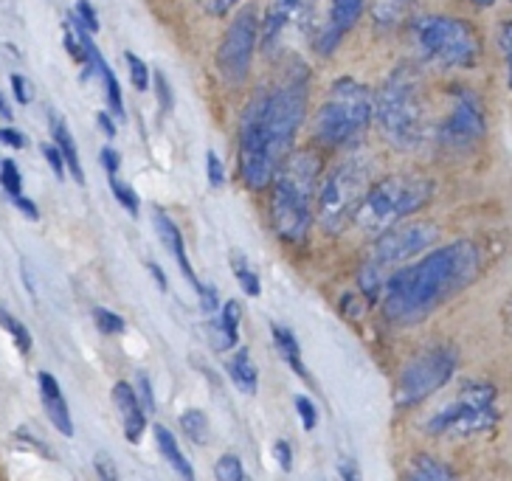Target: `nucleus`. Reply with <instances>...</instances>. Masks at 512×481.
<instances>
[{
  "label": "nucleus",
  "instance_id": "obj_1",
  "mask_svg": "<svg viewBox=\"0 0 512 481\" xmlns=\"http://www.w3.org/2000/svg\"><path fill=\"white\" fill-rule=\"evenodd\" d=\"M307 74L299 65L287 71L279 82L254 93V99L245 105L240 116V178L245 189L262 192L276 178V169L282 166L296 133L307 116Z\"/></svg>",
  "mask_w": 512,
  "mask_h": 481
},
{
  "label": "nucleus",
  "instance_id": "obj_2",
  "mask_svg": "<svg viewBox=\"0 0 512 481\" xmlns=\"http://www.w3.org/2000/svg\"><path fill=\"white\" fill-rule=\"evenodd\" d=\"M482 273V251L470 240L434 248L417 262H408L383 287V313L397 327H417L445 301L459 296Z\"/></svg>",
  "mask_w": 512,
  "mask_h": 481
},
{
  "label": "nucleus",
  "instance_id": "obj_3",
  "mask_svg": "<svg viewBox=\"0 0 512 481\" xmlns=\"http://www.w3.org/2000/svg\"><path fill=\"white\" fill-rule=\"evenodd\" d=\"M321 155L313 147L290 150L276 169L271 197V217L276 234L287 242H304L313 226L318 203Z\"/></svg>",
  "mask_w": 512,
  "mask_h": 481
},
{
  "label": "nucleus",
  "instance_id": "obj_4",
  "mask_svg": "<svg viewBox=\"0 0 512 481\" xmlns=\"http://www.w3.org/2000/svg\"><path fill=\"white\" fill-rule=\"evenodd\" d=\"M375 119L383 138L397 150H417L425 138L420 74L411 65L394 68L375 96Z\"/></svg>",
  "mask_w": 512,
  "mask_h": 481
},
{
  "label": "nucleus",
  "instance_id": "obj_5",
  "mask_svg": "<svg viewBox=\"0 0 512 481\" xmlns=\"http://www.w3.org/2000/svg\"><path fill=\"white\" fill-rule=\"evenodd\" d=\"M437 237L439 228L425 220H403L397 226L386 228L383 234H377V240L372 242L361 271H358V282H361L366 299H377L389 282V276L408 265L411 256L428 251L437 242Z\"/></svg>",
  "mask_w": 512,
  "mask_h": 481
},
{
  "label": "nucleus",
  "instance_id": "obj_6",
  "mask_svg": "<svg viewBox=\"0 0 512 481\" xmlns=\"http://www.w3.org/2000/svg\"><path fill=\"white\" fill-rule=\"evenodd\" d=\"M434 189V181L422 175H389L366 192L361 209L355 214V226L366 234H383L386 228L425 209L434 197Z\"/></svg>",
  "mask_w": 512,
  "mask_h": 481
},
{
  "label": "nucleus",
  "instance_id": "obj_7",
  "mask_svg": "<svg viewBox=\"0 0 512 481\" xmlns=\"http://www.w3.org/2000/svg\"><path fill=\"white\" fill-rule=\"evenodd\" d=\"M372 113H375L372 91L352 76H341L332 82L324 105L318 107L316 138L327 147L355 144L366 133Z\"/></svg>",
  "mask_w": 512,
  "mask_h": 481
},
{
  "label": "nucleus",
  "instance_id": "obj_8",
  "mask_svg": "<svg viewBox=\"0 0 512 481\" xmlns=\"http://www.w3.org/2000/svg\"><path fill=\"white\" fill-rule=\"evenodd\" d=\"M420 57L439 68H473L482 60V37L462 17L425 15L411 26Z\"/></svg>",
  "mask_w": 512,
  "mask_h": 481
},
{
  "label": "nucleus",
  "instance_id": "obj_9",
  "mask_svg": "<svg viewBox=\"0 0 512 481\" xmlns=\"http://www.w3.org/2000/svg\"><path fill=\"white\" fill-rule=\"evenodd\" d=\"M369 175H372L369 158L363 152H355L324 178L321 189H318L316 211L321 226L330 234L344 231L349 220H355L363 197L369 192Z\"/></svg>",
  "mask_w": 512,
  "mask_h": 481
},
{
  "label": "nucleus",
  "instance_id": "obj_10",
  "mask_svg": "<svg viewBox=\"0 0 512 481\" xmlns=\"http://www.w3.org/2000/svg\"><path fill=\"white\" fill-rule=\"evenodd\" d=\"M498 420L496 389L490 383H467L456 400L425 422V431L434 436H479L493 431Z\"/></svg>",
  "mask_w": 512,
  "mask_h": 481
},
{
  "label": "nucleus",
  "instance_id": "obj_11",
  "mask_svg": "<svg viewBox=\"0 0 512 481\" xmlns=\"http://www.w3.org/2000/svg\"><path fill=\"white\" fill-rule=\"evenodd\" d=\"M456 352L451 346H428L403 366L394 386V400L400 408L420 406L434 391H439L456 372Z\"/></svg>",
  "mask_w": 512,
  "mask_h": 481
},
{
  "label": "nucleus",
  "instance_id": "obj_12",
  "mask_svg": "<svg viewBox=\"0 0 512 481\" xmlns=\"http://www.w3.org/2000/svg\"><path fill=\"white\" fill-rule=\"evenodd\" d=\"M256 37H259L256 9L245 6L234 15L231 26H228L220 46H217V68H220V74H223L228 85H242L251 74Z\"/></svg>",
  "mask_w": 512,
  "mask_h": 481
},
{
  "label": "nucleus",
  "instance_id": "obj_13",
  "mask_svg": "<svg viewBox=\"0 0 512 481\" xmlns=\"http://www.w3.org/2000/svg\"><path fill=\"white\" fill-rule=\"evenodd\" d=\"M484 107L479 96L470 91H459L453 96L451 116L439 127V141L448 150H470L484 136Z\"/></svg>",
  "mask_w": 512,
  "mask_h": 481
},
{
  "label": "nucleus",
  "instance_id": "obj_14",
  "mask_svg": "<svg viewBox=\"0 0 512 481\" xmlns=\"http://www.w3.org/2000/svg\"><path fill=\"white\" fill-rule=\"evenodd\" d=\"M316 15V0H271L262 20V48L265 54L279 51L290 31H307Z\"/></svg>",
  "mask_w": 512,
  "mask_h": 481
},
{
  "label": "nucleus",
  "instance_id": "obj_15",
  "mask_svg": "<svg viewBox=\"0 0 512 481\" xmlns=\"http://www.w3.org/2000/svg\"><path fill=\"white\" fill-rule=\"evenodd\" d=\"M363 6H366V0H332L330 20L321 29V37H318V51L321 54L335 51V46L344 40V34L361 20Z\"/></svg>",
  "mask_w": 512,
  "mask_h": 481
},
{
  "label": "nucleus",
  "instance_id": "obj_16",
  "mask_svg": "<svg viewBox=\"0 0 512 481\" xmlns=\"http://www.w3.org/2000/svg\"><path fill=\"white\" fill-rule=\"evenodd\" d=\"M37 386H40V400H43V408H46L51 425L62 436H74V420H71L68 400H65V394L60 389V380L51 375V372H40L37 375Z\"/></svg>",
  "mask_w": 512,
  "mask_h": 481
},
{
  "label": "nucleus",
  "instance_id": "obj_17",
  "mask_svg": "<svg viewBox=\"0 0 512 481\" xmlns=\"http://www.w3.org/2000/svg\"><path fill=\"white\" fill-rule=\"evenodd\" d=\"M113 403H116V411L121 414V425H124L127 442L136 445L141 434H144V428H147V408L138 400V391H133L130 383H116Z\"/></svg>",
  "mask_w": 512,
  "mask_h": 481
},
{
  "label": "nucleus",
  "instance_id": "obj_18",
  "mask_svg": "<svg viewBox=\"0 0 512 481\" xmlns=\"http://www.w3.org/2000/svg\"><path fill=\"white\" fill-rule=\"evenodd\" d=\"M152 226H155V231H158L161 242H164L166 248L172 251V256L178 259V265H181V271L186 273V279L192 282V287H195V290H200V287H203V282L197 279L195 268H192V262H189V256H186L181 228L175 226V220H172V217H169L164 209L152 211Z\"/></svg>",
  "mask_w": 512,
  "mask_h": 481
},
{
  "label": "nucleus",
  "instance_id": "obj_19",
  "mask_svg": "<svg viewBox=\"0 0 512 481\" xmlns=\"http://www.w3.org/2000/svg\"><path fill=\"white\" fill-rule=\"evenodd\" d=\"M51 138H54V144H57L62 155H65V164L71 169L74 181L85 183V172H82V161H79V152H76L74 136L68 133V127H65V121H62L60 116H51Z\"/></svg>",
  "mask_w": 512,
  "mask_h": 481
},
{
  "label": "nucleus",
  "instance_id": "obj_20",
  "mask_svg": "<svg viewBox=\"0 0 512 481\" xmlns=\"http://www.w3.org/2000/svg\"><path fill=\"white\" fill-rule=\"evenodd\" d=\"M155 442H158V451L164 453V459L169 465L175 467L178 473H181L183 479H195V467L189 465V459L181 453V445H178V439L172 436V431H166L164 425H155Z\"/></svg>",
  "mask_w": 512,
  "mask_h": 481
},
{
  "label": "nucleus",
  "instance_id": "obj_21",
  "mask_svg": "<svg viewBox=\"0 0 512 481\" xmlns=\"http://www.w3.org/2000/svg\"><path fill=\"white\" fill-rule=\"evenodd\" d=\"M240 321H242V307L240 301H226L223 307V318L214 324L217 330V346L214 349H228V346H237L240 341Z\"/></svg>",
  "mask_w": 512,
  "mask_h": 481
},
{
  "label": "nucleus",
  "instance_id": "obj_22",
  "mask_svg": "<svg viewBox=\"0 0 512 481\" xmlns=\"http://www.w3.org/2000/svg\"><path fill=\"white\" fill-rule=\"evenodd\" d=\"M271 335H273V341H276V349L282 352V358L290 363V369L302 377V380H310V375H307V366H304L302 361V352H299V341H296V335L287 330V327H282V324H273Z\"/></svg>",
  "mask_w": 512,
  "mask_h": 481
},
{
  "label": "nucleus",
  "instance_id": "obj_23",
  "mask_svg": "<svg viewBox=\"0 0 512 481\" xmlns=\"http://www.w3.org/2000/svg\"><path fill=\"white\" fill-rule=\"evenodd\" d=\"M228 375L231 380L237 383V389L245 391V394H254L256 383H259V375H256V366L251 361V355H248V349H237L234 355H231V361H228Z\"/></svg>",
  "mask_w": 512,
  "mask_h": 481
},
{
  "label": "nucleus",
  "instance_id": "obj_24",
  "mask_svg": "<svg viewBox=\"0 0 512 481\" xmlns=\"http://www.w3.org/2000/svg\"><path fill=\"white\" fill-rule=\"evenodd\" d=\"M408 479L414 481H445L453 479V470L437 456H417L414 465L408 467Z\"/></svg>",
  "mask_w": 512,
  "mask_h": 481
},
{
  "label": "nucleus",
  "instance_id": "obj_25",
  "mask_svg": "<svg viewBox=\"0 0 512 481\" xmlns=\"http://www.w3.org/2000/svg\"><path fill=\"white\" fill-rule=\"evenodd\" d=\"M414 0H375L372 6V17L380 29H394L403 17L408 15Z\"/></svg>",
  "mask_w": 512,
  "mask_h": 481
},
{
  "label": "nucleus",
  "instance_id": "obj_26",
  "mask_svg": "<svg viewBox=\"0 0 512 481\" xmlns=\"http://www.w3.org/2000/svg\"><path fill=\"white\" fill-rule=\"evenodd\" d=\"M181 428L183 434L189 436L195 445H206L211 436V425H209V417L200 411V408H186L181 414Z\"/></svg>",
  "mask_w": 512,
  "mask_h": 481
},
{
  "label": "nucleus",
  "instance_id": "obj_27",
  "mask_svg": "<svg viewBox=\"0 0 512 481\" xmlns=\"http://www.w3.org/2000/svg\"><path fill=\"white\" fill-rule=\"evenodd\" d=\"M0 327L12 335V341H15V346L20 349V352H23V355H29L31 344H34V341H31L29 327H26L20 318H15L12 313H6V310H0Z\"/></svg>",
  "mask_w": 512,
  "mask_h": 481
},
{
  "label": "nucleus",
  "instance_id": "obj_28",
  "mask_svg": "<svg viewBox=\"0 0 512 481\" xmlns=\"http://www.w3.org/2000/svg\"><path fill=\"white\" fill-rule=\"evenodd\" d=\"M231 262H234V276H237V282H240V287L245 290V296H259L262 293V285H259V276H256L248 265H245V259H242L240 254L231 256Z\"/></svg>",
  "mask_w": 512,
  "mask_h": 481
},
{
  "label": "nucleus",
  "instance_id": "obj_29",
  "mask_svg": "<svg viewBox=\"0 0 512 481\" xmlns=\"http://www.w3.org/2000/svg\"><path fill=\"white\" fill-rule=\"evenodd\" d=\"M0 186H3V192L12 197V200L23 195V178H20V169H17L15 161H9V158L0 164Z\"/></svg>",
  "mask_w": 512,
  "mask_h": 481
},
{
  "label": "nucleus",
  "instance_id": "obj_30",
  "mask_svg": "<svg viewBox=\"0 0 512 481\" xmlns=\"http://www.w3.org/2000/svg\"><path fill=\"white\" fill-rule=\"evenodd\" d=\"M110 189H113V197L127 209V214L136 217L138 209H141V203H138V195L133 192V186H127L124 181H119V175H110Z\"/></svg>",
  "mask_w": 512,
  "mask_h": 481
},
{
  "label": "nucleus",
  "instance_id": "obj_31",
  "mask_svg": "<svg viewBox=\"0 0 512 481\" xmlns=\"http://www.w3.org/2000/svg\"><path fill=\"white\" fill-rule=\"evenodd\" d=\"M214 476H217V481H242L245 479V470H242V462L234 453H226V456L217 459Z\"/></svg>",
  "mask_w": 512,
  "mask_h": 481
},
{
  "label": "nucleus",
  "instance_id": "obj_32",
  "mask_svg": "<svg viewBox=\"0 0 512 481\" xmlns=\"http://www.w3.org/2000/svg\"><path fill=\"white\" fill-rule=\"evenodd\" d=\"M93 321H96V327L105 332V335H121L124 332V318L110 313L105 307H96L93 310Z\"/></svg>",
  "mask_w": 512,
  "mask_h": 481
},
{
  "label": "nucleus",
  "instance_id": "obj_33",
  "mask_svg": "<svg viewBox=\"0 0 512 481\" xmlns=\"http://www.w3.org/2000/svg\"><path fill=\"white\" fill-rule=\"evenodd\" d=\"M127 68H130L133 88H136V91H147V88H150V68L138 60L136 54H130V51H127Z\"/></svg>",
  "mask_w": 512,
  "mask_h": 481
},
{
  "label": "nucleus",
  "instance_id": "obj_34",
  "mask_svg": "<svg viewBox=\"0 0 512 481\" xmlns=\"http://www.w3.org/2000/svg\"><path fill=\"white\" fill-rule=\"evenodd\" d=\"M206 178H209L211 189H223V183H226V169L214 150L206 152Z\"/></svg>",
  "mask_w": 512,
  "mask_h": 481
},
{
  "label": "nucleus",
  "instance_id": "obj_35",
  "mask_svg": "<svg viewBox=\"0 0 512 481\" xmlns=\"http://www.w3.org/2000/svg\"><path fill=\"white\" fill-rule=\"evenodd\" d=\"M74 15L91 34H99V17H96V9L91 6V0H76Z\"/></svg>",
  "mask_w": 512,
  "mask_h": 481
},
{
  "label": "nucleus",
  "instance_id": "obj_36",
  "mask_svg": "<svg viewBox=\"0 0 512 481\" xmlns=\"http://www.w3.org/2000/svg\"><path fill=\"white\" fill-rule=\"evenodd\" d=\"M498 46L504 51V60H507V82L512 88V20L498 26Z\"/></svg>",
  "mask_w": 512,
  "mask_h": 481
},
{
  "label": "nucleus",
  "instance_id": "obj_37",
  "mask_svg": "<svg viewBox=\"0 0 512 481\" xmlns=\"http://www.w3.org/2000/svg\"><path fill=\"white\" fill-rule=\"evenodd\" d=\"M296 411H299V417H302L304 428H307V431H313L318 422V411L316 406H313V400H310V397H304V394H299V397H296Z\"/></svg>",
  "mask_w": 512,
  "mask_h": 481
},
{
  "label": "nucleus",
  "instance_id": "obj_38",
  "mask_svg": "<svg viewBox=\"0 0 512 481\" xmlns=\"http://www.w3.org/2000/svg\"><path fill=\"white\" fill-rule=\"evenodd\" d=\"M43 155H46V161L51 164V169H54V175H57V178H65L68 164H65V155L60 152V147H57V144H43Z\"/></svg>",
  "mask_w": 512,
  "mask_h": 481
},
{
  "label": "nucleus",
  "instance_id": "obj_39",
  "mask_svg": "<svg viewBox=\"0 0 512 481\" xmlns=\"http://www.w3.org/2000/svg\"><path fill=\"white\" fill-rule=\"evenodd\" d=\"M197 296H200V307H203V313H209L214 316L217 310H220V299H217V287L203 285L197 290Z\"/></svg>",
  "mask_w": 512,
  "mask_h": 481
},
{
  "label": "nucleus",
  "instance_id": "obj_40",
  "mask_svg": "<svg viewBox=\"0 0 512 481\" xmlns=\"http://www.w3.org/2000/svg\"><path fill=\"white\" fill-rule=\"evenodd\" d=\"M155 91L161 99V110H172V88H169V79L164 76V71L155 74Z\"/></svg>",
  "mask_w": 512,
  "mask_h": 481
},
{
  "label": "nucleus",
  "instance_id": "obj_41",
  "mask_svg": "<svg viewBox=\"0 0 512 481\" xmlns=\"http://www.w3.org/2000/svg\"><path fill=\"white\" fill-rule=\"evenodd\" d=\"M0 144H6L12 150H23L26 147V138L15 127H0Z\"/></svg>",
  "mask_w": 512,
  "mask_h": 481
},
{
  "label": "nucleus",
  "instance_id": "obj_42",
  "mask_svg": "<svg viewBox=\"0 0 512 481\" xmlns=\"http://www.w3.org/2000/svg\"><path fill=\"white\" fill-rule=\"evenodd\" d=\"M273 456L279 459V465H282V470H285V473H290V470H293V451H290V445H287L285 439H279V442L273 445Z\"/></svg>",
  "mask_w": 512,
  "mask_h": 481
},
{
  "label": "nucleus",
  "instance_id": "obj_43",
  "mask_svg": "<svg viewBox=\"0 0 512 481\" xmlns=\"http://www.w3.org/2000/svg\"><path fill=\"white\" fill-rule=\"evenodd\" d=\"M12 91H15V99L20 102V105H29L31 88L26 85V76H20V74L12 76Z\"/></svg>",
  "mask_w": 512,
  "mask_h": 481
},
{
  "label": "nucleus",
  "instance_id": "obj_44",
  "mask_svg": "<svg viewBox=\"0 0 512 481\" xmlns=\"http://www.w3.org/2000/svg\"><path fill=\"white\" fill-rule=\"evenodd\" d=\"M93 467H96V473H99L102 479H110V481L119 479V470L110 465V459H107L105 453H99V456H96V462H93Z\"/></svg>",
  "mask_w": 512,
  "mask_h": 481
},
{
  "label": "nucleus",
  "instance_id": "obj_45",
  "mask_svg": "<svg viewBox=\"0 0 512 481\" xmlns=\"http://www.w3.org/2000/svg\"><path fill=\"white\" fill-rule=\"evenodd\" d=\"M138 391H141V400H144V408H147V414L155 411V400H152V386H150V377L147 375H138Z\"/></svg>",
  "mask_w": 512,
  "mask_h": 481
},
{
  "label": "nucleus",
  "instance_id": "obj_46",
  "mask_svg": "<svg viewBox=\"0 0 512 481\" xmlns=\"http://www.w3.org/2000/svg\"><path fill=\"white\" fill-rule=\"evenodd\" d=\"M102 164H105V169H107V178H110V175H119V166H121L119 152L105 147V150H102Z\"/></svg>",
  "mask_w": 512,
  "mask_h": 481
},
{
  "label": "nucleus",
  "instance_id": "obj_47",
  "mask_svg": "<svg viewBox=\"0 0 512 481\" xmlns=\"http://www.w3.org/2000/svg\"><path fill=\"white\" fill-rule=\"evenodd\" d=\"M234 3H237V0H203V6H206V12H211V15H214V17L228 15Z\"/></svg>",
  "mask_w": 512,
  "mask_h": 481
},
{
  "label": "nucleus",
  "instance_id": "obj_48",
  "mask_svg": "<svg viewBox=\"0 0 512 481\" xmlns=\"http://www.w3.org/2000/svg\"><path fill=\"white\" fill-rule=\"evenodd\" d=\"M15 203H17V209H23V214H26V217H31V220H37V217H40V211H37V206H34L31 200H26V197H23V195L15 197Z\"/></svg>",
  "mask_w": 512,
  "mask_h": 481
},
{
  "label": "nucleus",
  "instance_id": "obj_49",
  "mask_svg": "<svg viewBox=\"0 0 512 481\" xmlns=\"http://www.w3.org/2000/svg\"><path fill=\"white\" fill-rule=\"evenodd\" d=\"M99 127H102L110 138L116 136V124H113V119H110L107 113H99Z\"/></svg>",
  "mask_w": 512,
  "mask_h": 481
},
{
  "label": "nucleus",
  "instance_id": "obj_50",
  "mask_svg": "<svg viewBox=\"0 0 512 481\" xmlns=\"http://www.w3.org/2000/svg\"><path fill=\"white\" fill-rule=\"evenodd\" d=\"M150 273L152 276H155V282H158V287H161V290H166V276H164V271H161V268H158V265H155V262H150Z\"/></svg>",
  "mask_w": 512,
  "mask_h": 481
},
{
  "label": "nucleus",
  "instance_id": "obj_51",
  "mask_svg": "<svg viewBox=\"0 0 512 481\" xmlns=\"http://www.w3.org/2000/svg\"><path fill=\"white\" fill-rule=\"evenodd\" d=\"M341 476H344V479H358L361 473H358V467H355V465L344 462V465H341Z\"/></svg>",
  "mask_w": 512,
  "mask_h": 481
},
{
  "label": "nucleus",
  "instance_id": "obj_52",
  "mask_svg": "<svg viewBox=\"0 0 512 481\" xmlns=\"http://www.w3.org/2000/svg\"><path fill=\"white\" fill-rule=\"evenodd\" d=\"M0 116L6 121H12V110H9V105H6V99H3V93H0Z\"/></svg>",
  "mask_w": 512,
  "mask_h": 481
},
{
  "label": "nucleus",
  "instance_id": "obj_53",
  "mask_svg": "<svg viewBox=\"0 0 512 481\" xmlns=\"http://www.w3.org/2000/svg\"><path fill=\"white\" fill-rule=\"evenodd\" d=\"M470 3H473V6H479V9H490L496 0H470Z\"/></svg>",
  "mask_w": 512,
  "mask_h": 481
},
{
  "label": "nucleus",
  "instance_id": "obj_54",
  "mask_svg": "<svg viewBox=\"0 0 512 481\" xmlns=\"http://www.w3.org/2000/svg\"><path fill=\"white\" fill-rule=\"evenodd\" d=\"M510 3H512V0H510Z\"/></svg>",
  "mask_w": 512,
  "mask_h": 481
}]
</instances>
